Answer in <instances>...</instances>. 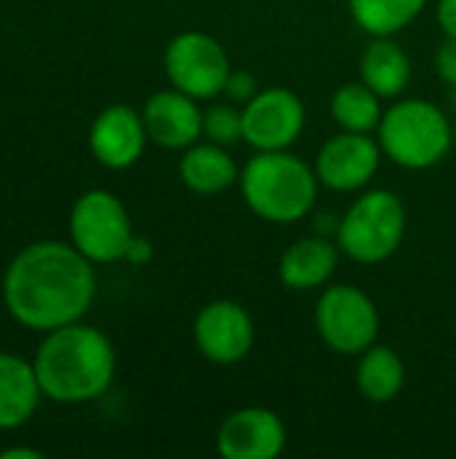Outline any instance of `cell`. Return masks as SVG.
Segmentation results:
<instances>
[{"instance_id":"obj_19","label":"cell","mask_w":456,"mask_h":459,"mask_svg":"<svg viewBox=\"0 0 456 459\" xmlns=\"http://www.w3.org/2000/svg\"><path fill=\"white\" fill-rule=\"evenodd\" d=\"M355 385L368 403H390L406 387V363L392 347L374 344L357 355Z\"/></svg>"},{"instance_id":"obj_1","label":"cell","mask_w":456,"mask_h":459,"mask_svg":"<svg viewBox=\"0 0 456 459\" xmlns=\"http://www.w3.org/2000/svg\"><path fill=\"white\" fill-rule=\"evenodd\" d=\"M91 261L73 245L38 242L22 250L5 272L3 299L13 320L35 331L78 323L94 301Z\"/></svg>"},{"instance_id":"obj_14","label":"cell","mask_w":456,"mask_h":459,"mask_svg":"<svg viewBox=\"0 0 456 459\" xmlns=\"http://www.w3.org/2000/svg\"><path fill=\"white\" fill-rule=\"evenodd\" d=\"M148 143V129L142 121V113H137L129 105H110L105 108L89 132V148L94 159L110 169H126L132 167Z\"/></svg>"},{"instance_id":"obj_2","label":"cell","mask_w":456,"mask_h":459,"mask_svg":"<svg viewBox=\"0 0 456 459\" xmlns=\"http://www.w3.org/2000/svg\"><path fill=\"white\" fill-rule=\"evenodd\" d=\"M35 374L51 401L86 403L110 387L116 352L102 331L70 323L46 336L35 358Z\"/></svg>"},{"instance_id":"obj_16","label":"cell","mask_w":456,"mask_h":459,"mask_svg":"<svg viewBox=\"0 0 456 459\" xmlns=\"http://www.w3.org/2000/svg\"><path fill=\"white\" fill-rule=\"evenodd\" d=\"M239 164L228 153L226 145L199 140L183 151L180 159V180L188 191L202 196H215L239 183Z\"/></svg>"},{"instance_id":"obj_22","label":"cell","mask_w":456,"mask_h":459,"mask_svg":"<svg viewBox=\"0 0 456 459\" xmlns=\"http://www.w3.org/2000/svg\"><path fill=\"white\" fill-rule=\"evenodd\" d=\"M202 137L218 145H237L245 140V124H242V105L226 100V102H212L204 110L202 121Z\"/></svg>"},{"instance_id":"obj_23","label":"cell","mask_w":456,"mask_h":459,"mask_svg":"<svg viewBox=\"0 0 456 459\" xmlns=\"http://www.w3.org/2000/svg\"><path fill=\"white\" fill-rule=\"evenodd\" d=\"M258 91H261V86H258V81H255V75L250 70H234L231 67V73L226 78V86H223L226 100H231L237 105H247Z\"/></svg>"},{"instance_id":"obj_24","label":"cell","mask_w":456,"mask_h":459,"mask_svg":"<svg viewBox=\"0 0 456 459\" xmlns=\"http://www.w3.org/2000/svg\"><path fill=\"white\" fill-rule=\"evenodd\" d=\"M435 70L441 75V81L456 91V40L454 38H446L435 54Z\"/></svg>"},{"instance_id":"obj_20","label":"cell","mask_w":456,"mask_h":459,"mask_svg":"<svg viewBox=\"0 0 456 459\" xmlns=\"http://www.w3.org/2000/svg\"><path fill=\"white\" fill-rule=\"evenodd\" d=\"M355 24L371 38H390L422 16L427 0H347Z\"/></svg>"},{"instance_id":"obj_15","label":"cell","mask_w":456,"mask_h":459,"mask_svg":"<svg viewBox=\"0 0 456 459\" xmlns=\"http://www.w3.org/2000/svg\"><path fill=\"white\" fill-rule=\"evenodd\" d=\"M339 253V245L328 237H301L280 255V280L290 290H317L336 274Z\"/></svg>"},{"instance_id":"obj_17","label":"cell","mask_w":456,"mask_h":459,"mask_svg":"<svg viewBox=\"0 0 456 459\" xmlns=\"http://www.w3.org/2000/svg\"><path fill=\"white\" fill-rule=\"evenodd\" d=\"M411 56L406 48L390 38H374L360 56V81L374 89L382 100H398L411 83Z\"/></svg>"},{"instance_id":"obj_8","label":"cell","mask_w":456,"mask_h":459,"mask_svg":"<svg viewBox=\"0 0 456 459\" xmlns=\"http://www.w3.org/2000/svg\"><path fill=\"white\" fill-rule=\"evenodd\" d=\"M70 237L91 264H113L126 255L134 231L118 196L110 191H89L70 212Z\"/></svg>"},{"instance_id":"obj_5","label":"cell","mask_w":456,"mask_h":459,"mask_svg":"<svg viewBox=\"0 0 456 459\" xmlns=\"http://www.w3.org/2000/svg\"><path fill=\"white\" fill-rule=\"evenodd\" d=\"M406 229L409 212L403 199L390 188H368L339 218L336 245L349 261L376 266L400 250Z\"/></svg>"},{"instance_id":"obj_7","label":"cell","mask_w":456,"mask_h":459,"mask_svg":"<svg viewBox=\"0 0 456 459\" xmlns=\"http://www.w3.org/2000/svg\"><path fill=\"white\" fill-rule=\"evenodd\" d=\"M164 73L183 94L210 102L223 94L231 73V59L218 38L202 30H185L175 35L164 51Z\"/></svg>"},{"instance_id":"obj_6","label":"cell","mask_w":456,"mask_h":459,"mask_svg":"<svg viewBox=\"0 0 456 459\" xmlns=\"http://www.w3.org/2000/svg\"><path fill=\"white\" fill-rule=\"evenodd\" d=\"M314 328L331 352L357 358L376 344L382 317L363 288L331 285L314 304Z\"/></svg>"},{"instance_id":"obj_18","label":"cell","mask_w":456,"mask_h":459,"mask_svg":"<svg viewBox=\"0 0 456 459\" xmlns=\"http://www.w3.org/2000/svg\"><path fill=\"white\" fill-rule=\"evenodd\" d=\"M35 366L13 355H0V430L24 425L40 398Z\"/></svg>"},{"instance_id":"obj_10","label":"cell","mask_w":456,"mask_h":459,"mask_svg":"<svg viewBox=\"0 0 456 459\" xmlns=\"http://www.w3.org/2000/svg\"><path fill=\"white\" fill-rule=\"evenodd\" d=\"M384 151L376 137L363 132H339L323 143L314 159L320 186L336 194L363 191L379 172Z\"/></svg>"},{"instance_id":"obj_28","label":"cell","mask_w":456,"mask_h":459,"mask_svg":"<svg viewBox=\"0 0 456 459\" xmlns=\"http://www.w3.org/2000/svg\"><path fill=\"white\" fill-rule=\"evenodd\" d=\"M454 143H456V116H454Z\"/></svg>"},{"instance_id":"obj_4","label":"cell","mask_w":456,"mask_h":459,"mask_svg":"<svg viewBox=\"0 0 456 459\" xmlns=\"http://www.w3.org/2000/svg\"><path fill=\"white\" fill-rule=\"evenodd\" d=\"M376 140L392 164L422 172L449 156L454 145V121L430 100L398 97L384 108Z\"/></svg>"},{"instance_id":"obj_11","label":"cell","mask_w":456,"mask_h":459,"mask_svg":"<svg viewBox=\"0 0 456 459\" xmlns=\"http://www.w3.org/2000/svg\"><path fill=\"white\" fill-rule=\"evenodd\" d=\"M194 344L204 360L234 366L250 355L255 344V323L250 312L231 299L210 301L194 320Z\"/></svg>"},{"instance_id":"obj_26","label":"cell","mask_w":456,"mask_h":459,"mask_svg":"<svg viewBox=\"0 0 456 459\" xmlns=\"http://www.w3.org/2000/svg\"><path fill=\"white\" fill-rule=\"evenodd\" d=\"M151 258H153V245H151L145 237H132L124 261H129L132 266H145Z\"/></svg>"},{"instance_id":"obj_13","label":"cell","mask_w":456,"mask_h":459,"mask_svg":"<svg viewBox=\"0 0 456 459\" xmlns=\"http://www.w3.org/2000/svg\"><path fill=\"white\" fill-rule=\"evenodd\" d=\"M142 121L148 129V140H153L167 151H185L202 140L204 110L199 108V100L172 86L156 91L145 102Z\"/></svg>"},{"instance_id":"obj_25","label":"cell","mask_w":456,"mask_h":459,"mask_svg":"<svg viewBox=\"0 0 456 459\" xmlns=\"http://www.w3.org/2000/svg\"><path fill=\"white\" fill-rule=\"evenodd\" d=\"M435 19L443 32V38L456 40V0H438L435 3Z\"/></svg>"},{"instance_id":"obj_3","label":"cell","mask_w":456,"mask_h":459,"mask_svg":"<svg viewBox=\"0 0 456 459\" xmlns=\"http://www.w3.org/2000/svg\"><path fill=\"white\" fill-rule=\"evenodd\" d=\"M239 191L261 221L298 223L317 204L320 180L314 164L290 151H255L239 172Z\"/></svg>"},{"instance_id":"obj_27","label":"cell","mask_w":456,"mask_h":459,"mask_svg":"<svg viewBox=\"0 0 456 459\" xmlns=\"http://www.w3.org/2000/svg\"><path fill=\"white\" fill-rule=\"evenodd\" d=\"M43 455L35 449H5L0 452V459H40Z\"/></svg>"},{"instance_id":"obj_21","label":"cell","mask_w":456,"mask_h":459,"mask_svg":"<svg viewBox=\"0 0 456 459\" xmlns=\"http://www.w3.org/2000/svg\"><path fill=\"white\" fill-rule=\"evenodd\" d=\"M331 116L344 132L371 134L379 129L382 116H384L382 97L374 89H368L363 81L341 83L331 97Z\"/></svg>"},{"instance_id":"obj_12","label":"cell","mask_w":456,"mask_h":459,"mask_svg":"<svg viewBox=\"0 0 456 459\" xmlns=\"http://www.w3.org/2000/svg\"><path fill=\"white\" fill-rule=\"evenodd\" d=\"M215 446L223 459H277L288 446V428L277 411L245 406L220 422Z\"/></svg>"},{"instance_id":"obj_9","label":"cell","mask_w":456,"mask_h":459,"mask_svg":"<svg viewBox=\"0 0 456 459\" xmlns=\"http://www.w3.org/2000/svg\"><path fill=\"white\" fill-rule=\"evenodd\" d=\"M242 124L253 151H290L306 126V108L293 89L269 86L242 105Z\"/></svg>"}]
</instances>
